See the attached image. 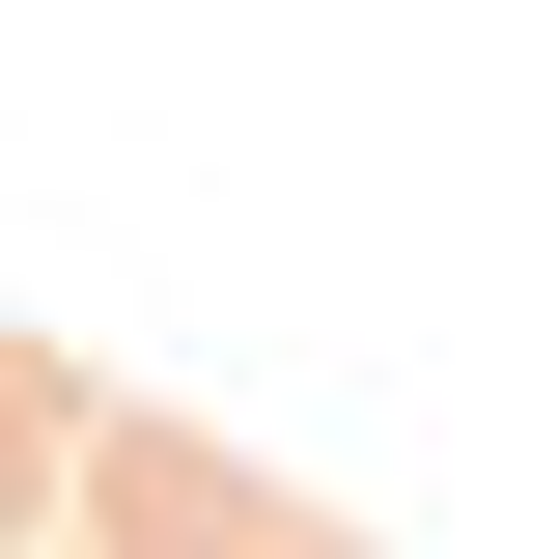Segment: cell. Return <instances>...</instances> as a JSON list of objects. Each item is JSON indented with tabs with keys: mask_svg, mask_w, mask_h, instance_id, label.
Returning <instances> with one entry per match:
<instances>
[{
	"mask_svg": "<svg viewBox=\"0 0 559 559\" xmlns=\"http://www.w3.org/2000/svg\"><path fill=\"white\" fill-rule=\"evenodd\" d=\"M57 476H84V392H57L28 336H0V532H57Z\"/></svg>",
	"mask_w": 559,
	"mask_h": 559,
	"instance_id": "cell-2",
	"label": "cell"
},
{
	"mask_svg": "<svg viewBox=\"0 0 559 559\" xmlns=\"http://www.w3.org/2000/svg\"><path fill=\"white\" fill-rule=\"evenodd\" d=\"M84 532H112V559H252L280 532V503H252V448H197V419H84Z\"/></svg>",
	"mask_w": 559,
	"mask_h": 559,
	"instance_id": "cell-1",
	"label": "cell"
}]
</instances>
